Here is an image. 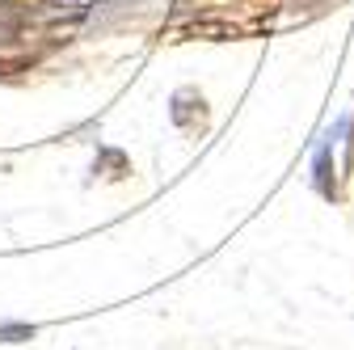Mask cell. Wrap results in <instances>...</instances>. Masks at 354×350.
I'll return each mask as SVG.
<instances>
[{"label": "cell", "mask_w": 354, "mask_h": 350, "mask_svg": "<svg viewBox=\"0 0 354 350\" xmlns=\"http://www.w3.org/2000/svg\"><path fill=\"white\" fill-rule=\"evenodd\" d=\"M13 338H34V325H0V342H13Z\"/></svg>", "instance_id": "6da1fadb"}]
</instances>
